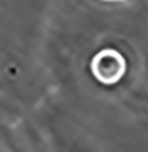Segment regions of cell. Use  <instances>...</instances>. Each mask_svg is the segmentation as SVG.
Segmentation results:
<instances>
[{"mask_svg": "<svg viewBox=\"0 0 148 152\" xmlns=\"http://www.w3.org/2000/svg\"><path fill=\"white\" fill-rule=\"evenodd\" d=\"M127 69L124 56L114 48L99 51L91 61V71L99 83L114 86L123 79Z\"/></svg>", "mask_w": 148, "mask_h": 152, "instance_id": "1", "label": "cell"}]
</instances>
